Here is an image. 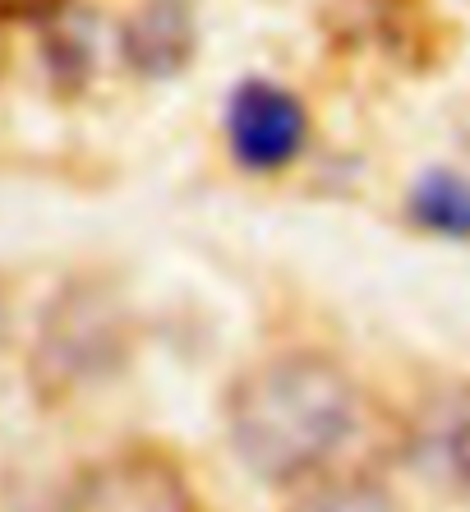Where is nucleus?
<instances>
[{"instance_id": "1", "label": "nucleus", "mask_w": 470, "mask_h": 512, "mask_svg": "<svg viewBox=\"0 0 470 512\" xmlns=\"http://www.w3.org/2000/svg\"><path fill=\"white\" fill-rule=\"evenodd\" d=\"M360 420L355 379L332 356L286 351L245 370L226 393L231 448L254 476L272 485L328 471Z\"/></svg>"}, {"instance_id": "2", "label": "nucleus", "mask_w": 470, "mask_h": 512, "mask_svg": "<svg viewBox=\"0 0 470 512\" xmlns=\"http://www.w3.org/2000/svg\"><path fill=\"white\" fill-rule=\"evenodd\" d=\"M130 356V314L116 291L102 282H74L51 300L42 337L33 346V393L42 402L79 397L111 374H120Z\"/></svg>"}, {"instance_id": "3", "label": "nucleus", "mask_w": 470, "mask_h": 512, "mask_svg": "<svg viewBox=\"0 0 470 512\" xmlns=\"http://www.w3.org/2000/svg\"><path fill=\"white\" fill-rule=\"evenodd\" d=\"M60 512H203L185 466L162 448H116L74 476Z\"/></svg>"}, {"instance_id": "4", "label": "nucleus", "mask_w": 470, "mask_h": 512, "mask_svg": "<svg viewBox=\"0 0 470 512\" xmlns=\"http://www.w3.org/2000/svg\"><path fill=\"white\" fill-rule=\"evenodd\" d=\"M226 148L235 167L254 176H277L309 148L305 102L277 79H240L226 97Z\"/></svg>"}, {"instance_id": "5", "label": "nucleus", "mask_w": 470, "mask_h": 512, "mask_svg": "<svg viewBox=\"0 0 470 512\" xmlns=\"http://www.w3.org/2000/svg\"><path fill=\"white\" fill-rule=\"evenodd\" d=\"M199 47V24L189 0H139V10L120 24V60L139 79H176L189 70Z\"/></svg>"}, {"instance_id": "6", "label": "nucleus", "mask_w": 470, "mask_h": 512, "mask_svg": "<svg viewBox=\"0 0 470 512\" xmlns=\"http://www.w3.org/2000/svg\"><path fill=\"white\" fill-rule=\"evenodd\" d=\"M337 33L346 42H374L392 60L429 56V19L420 0H337Z\"/></svg>"}, {"instance_id": "7", "label": "nucleus", "mask_w": 470, "mask_h": 512, "mask_svg": "<svg viewBox=\"0 0 470 512\" xmlns=\"http://www.w3.org/2000/svg\"><path fill=\"white\" fill-rule=\"evenodd\" d=\"M406 213L420 231L443 240H470V176L452 167L424 171L411 185Z\"/></svg>"}, {"instance_id": "8", "label": "nucleus", "mask_w": 470, "mask_h": 512, "mask_svg": "<svg viewBox=\"0 0 470 512\" xmlns=\"http://www.w3.org/2000/svg\"><path fill=\"white\" fill-rule=\"evenodd\" d=\"M295 489H300V499H295L291 512H401L397 499L369 476L318 471V476L300 480Z\"/></svg>"}, {"instance_id": "9", "label": "nucleus", "mask_w": 470, "mask_h": 512, "mask_svg": "<svg viewBox=\"0 0 470 512\" xmlns=\"http://www.w3.org/2000/svg\"><path fill=\"white\" fill-rule=\"evenodd\" d=\"M429 448H434V457L443 462L447 476L470 489V393L457 397V402L443 411Z\"/></svg>"}, {"instance_id": "10", "label": "nucleus", "mask_w": 470, "mask_h": 512, "mask_svg": "<svg viewBox=\"0 0 470 512\" xmlns=\"http://www.w3.org/2000/svg\"><path fill=\"white\" fill-rule=\"evenodd\" d=\"M74 0H0V24H42L51 28L56 19L70 14Z\"/></svg>"}, {"instance_id": "11", "label": "nucleus", "mask_w": 470, "mask_h": 512, "mask_svg": "<svg viewBox=\"0 0 470 512\" xmlns=\"http://www.w3.org/2000/svg\"><path fill=\"white\" fill-rule=\"evenodd\" d=\"M0 337H5V296H0Z\"/></svg>"}, {"instance_id": "12", "label": "nucleus", "mask_w": 470, "mask_h": 512, "mask_svg": "<svg viewBox=\"0 0 470 512\" xmlns=\"http://www.w3.org/2000/svg\"><path fill=\"white\" fill-rule=\"evenodd\" d=\"M0 70H5V37H0Z\"/></svg>"}]
</instances>
